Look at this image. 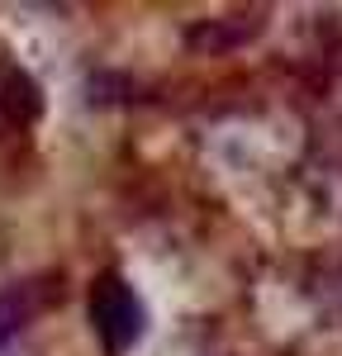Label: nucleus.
Returning <instances> with one entry per match:
<instances>
[{
    "label": "nucleus",
    "mask_w": 342,
    "mask_h": 356,
    "mask_svg": "<svg viewBox=\"0 0 342 356\" xmlns=\"http://www.w3.org/2000/svg\"><path fill=\"white\" fill-rule=\"evenodd\" d=\"M90 323L100 332L105 352L124 356L142 337V304L124 275H100L90 285Z\"/></svg>",
    "instance_id": "obj_1"
},
{
    "label": "nucleus",
    "mask_w": 342,
    "mask_h": 356,
    "mask_svg": "<svg viewBox=\"0 0 342 356\" xmlns=\"http://www.w3.org/2000/svg\"><path fill=\"white\" fill-rule=\"evenodd\" d=\"M53 280H19V285H5L0 290V342H10L15 332L33 323L48 304H53Z\"/></svg>",
    "instance_id": "obj_2"
},
{
    "label": "nucleus",
    "mask_w": 342,
    "mask_h": 356,
    "mask_svg": "<svg viewBox=\"0 0 342 356\" xmlns=\"http://www.w3.org/2000/svg\"><path fill=\"white\" fill-rule=\"evenodd\" d=\"M38 114H43V90H38V81L28 72H19V67H5L0 72V119L15 124V129H28Z\"/></svg>",
    "instance_id": "obj_3"
},
{
    "label": "nucleus",
    "mask_w": 342,
    "mask_h": 356,
    "mask_svg": "<svg viewBox=\"0 0 342 356\" xmlns=\"http://www.w3.org/2000/svg\"><path fill=\"white\" fill-rule=\"evenodd\" d=\"M261 19H247V24H228V19H209V24H200L186 33V43L200 48V53H228V48H238V43H247Z\"/></svg>",
    "instance_id": "obj_4"
}]
</instances>
